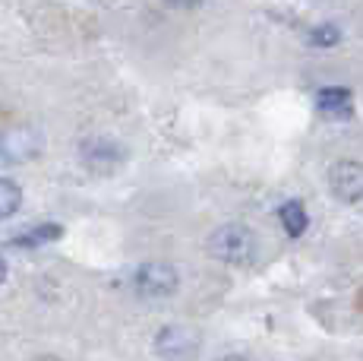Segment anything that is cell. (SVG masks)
<instances>
[{
  "mask_svg": "<svg viewBox=\"0 0 363 361\" xmlns=\"http://www.w3.org/2000/svg\"><path fill=\"white\" fill-rule=\"evenodd\" d=\"M79 152H82V162H86L89 168H95V171L117 168L121 158H123V149L114 140H108V136H92V140L82 143Z\"/></svg>",
  "mask_w": 363,
  "mask_h": 361,
  "instance_id": "obj_5",
  "label": "cell"
},
{
  "mask_svg": "<svg viewBox=\"0 0 363 361\" xmlns=\"http://www.w3.org/2000/svg\"><path fill=\"white\" fill-rule=\"evenodd\" d=\"M19 203H23V190H19V184H13L10 178H0V219L13 216V212L19 210Z\"/></svg>",
  "mask_w": 363,
  "mask_h": 361,
  "instance_id": "obj_10",
  "label": "cell"
},
{
  "mask_svg": "<svg viewBox=\"0 0 363 361\" xmlns=\"http://www.w3.org/2000/svg\"><path fill=\"white\" fill-rule=\"evenodd\" d=\"M208 254L225 263H247L256 254V238L247 225H221L208 235Z\"/></svg>",
  "mask_w": 363,
  "mask_h": 361,
  "instance_id": "obj_1",
  "label": "cell"
},
{
  "mask_svg": "<svg viewBox=\"0 0 363 361\" xmlns=\"http://www.w3.org/2000/svg\"><path fill=\"white\" fill-rule=\"evenodd\" d=\"M41 152V134L32 127H10L0 134V158L4 162H29Z\"/></svg>",
  "mask_w": 363,
  "mask_h": 361,
  "instance_id": "obj_3",
  "label": "cell"
},
{
  "mask_svg": "<svg viewBox=\"0 0 363 361\" xmlns=\"http://www.w3.org/2000/svg\"><path fill=\"white\" fill-rule=\"evenodd\" d=\"M4 279H6V260L0 257V282H4Z\"/></svg>",
  "mask_w": 363,
  "mask_h": 361,
  "instance_id": "obj_13",
  "label": "cell"
},
{
  "mask_svg": "<svg viewBox=\"0 0 363 361\" xmlns=\"http://www.w3.org/2000/svg\"><path fill=\"white\" fill-rule=\"evenodd\" d=\"M180 286V276L171 263H162V260H152V263H143L133 276V289H136L139 298H149V301H158V298H167L174 295Z\"/></svg>",
  "mask_w": 363,
  "mask_h": 361,
  "instance_id": "obj_2",
  "label": "cell"
},
{
  "mask_svg": "<svg viewBox=\"0 0 363 361\" xmlns=\"http://www.w3.org/2000/svg\"><path fill=\"white\" fill-rule=\"evenodd\" d=\"M316 108H319V114L332 117V121H345L354 111V99L345 86H329V89H319Z\"/></svg>",
  "mask_w": 363,
  "mask_h": 361,
  "instance_id": "obj_6",
  "label": "cell"
},
{
  "mask_svg": "<svg viewBox=\"0 0 363 361\" xmlns=\"http://www.w3.org/2000/svg\"><path fill=\"white\" fill-rule=\"evenodd\" d=\"M164 4L177 6V10H193V6H199V4H202V0H164Z\"/></svg>",
  "mask_w": 363,
  "mask_h": 361,
  "instance_id": "obj_12",
  "label": "cell"
},
{
  "mask_svg": "<svg viewBox=\"0 0 363 361\" xmlns=\"http://www.w3.org/2000/svg\"><path fill=\"white\" fill-rule=\"evenodd\" d=\"M196 333L184 330V326H164L162 333H158V355H190V352H196Z\"/></svg>",
  "mask_w": 363,
  "mask_h": 361,
  "instance_id": "obj_7",
  "label": "cell"
},
{
  "mask_svg": "<svg viewBox=\"0 0 363 361\" xmlns=\"http://www.w3.org/2000/svg\"><path fill=\"white\" fill-rule=\"evenodd\" d=\"M60 235H64V228L54 225V222H48V225H35V228H29V232L16 235L13 244L16 247H38V244H48V241H57Z\"/></svg>",
  "mask_w": 363,
  "mask_h": 361,
  "instance_id": "obj_9",
  "label": "cell"
},
{
  "mask_svg": "<svg viewBox=\"0 0 363 361\" xmlns=\"http://www.w3.org/2000/svg\"><path fill=\"white\" fill-rule=\"evenodd\" d=\"M332 193L345 203H363V165L360 162H338L329 171Z\"/></svg>",
  "mask_w": 363,
  "mask_h": 361,
  "instance_id": "obj_4",
  "label": "cell"
},
{
  "mask_svg": "<svg viewBox=\"0 0 363 361\" xmlns=\"http://www.w3.org/2000/svg\"><path fill=\"white\" fill-rule=\"evenodd\" d=\"M278 216H281V225L291 238H300V235L306 232V225H310V216H306V210H303L300 200H288V203L278 210Z\"/></svg>",
  "mask_w": 363,
  "mask_h": 361,
  "instance_id": "obj_8",
  "label": "cell"
},
{
  "mask_svg": "<svg viewBox=\"0 0 363 361\" xmlns=\"http://www.w3.org/2000/svg\"><path fill=\"white\" fill-rule=\"evenodd\" d=\"M341 41V32H338V26H319V29H313L310 32V45H319V48H332V45H338Z\"/></svg>",
  "mask_w": 363,
  "mask_h": 361,
  "instance_id": "obj_11",
  "label": "cell"
}]
</instances>
